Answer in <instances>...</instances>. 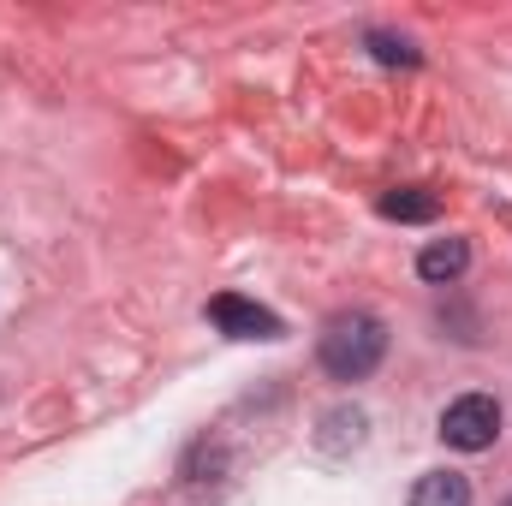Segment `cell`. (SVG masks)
Segmentation results:
<instances>
[{"mask_svg": "<svg viewBox=\"0 0 512 506\" xmlns=\"http://www.w3.org/2000/svg\"><path fill=\"white\" fill-rule=\"evenodd\" d=\"M316 358H322V370L334 381H364L387 358L382 316H370V310H340V316H328V328H322V340H316Z\"/></svg>", "mask_w": 512, "mask_h": 506, "instance_id": "1", "label": "cell"}, {"mask_svg": "<svg viewBox=\"0 0 512 506\" xmlns=\"http://www.w3.org/2000/svg\"><path fill=\"white\" fill-rule=\"evenodd\" d=\"M495 435H501V405L489 393H465L441 411V441L459 453H483V447H495Z\"/></svg>", "mask_w": 512, "mask_h": 506, "instance_id": "2", "label": "cell"}, {"mask_svg": "<svg viewBox=\"0 0 512 506\" xmlns=\"http://www.w3.org/2000/svg\"><path fill=\"white\" fill-rule=\"evenodd\" d=\"M209 322H215L227 340H280V334H286L274 310H262V304L239 298V292H221V298H209Z\"/></svg>", "mask_w": 512, "mask_h": 506, "instance_id": "3", "label": "cell"}, {"mask_svg": "<svg viewBox=\"0 0 512 506\" xmlns=\"http://www.w3.org/2000/svg\"><path fill=\"white\" fill-rule=\"evenodd\" d=\"M465 262H471V245H465V239H435L429 251L417 256V274L435 280V286H447V280L465 274Z\"/></svg>", "mask_w": 512, "mask_h": 506, "instance_id": "4", "label": "cell"}, {"mask_svg": "<svg viewBox=\"0 0 512 506\" xmlns=\"http://www.w3.org/2000/svg\"><path fill=\"white\" fill-rule=\"evenodd\" d=\"M411 506H471V483L459 471H423L411 489Z\"/></svg>", "mask_w": 512, "mask_h": 506, "instance_id": "5", "label": "cell"}, {"mask_svg": "<svg viewBox=\"0 0 512 506\" xmlns=\"http://www.w3.org/2000/svg\"><path fill=\"white\" fill-rule=\"evenodd\" d=\"M382 215L387 221H435L441 215V197L423 191V185H405V191H387L382 197Z\"/></svg>", "mask_w": 512, "mask_h": 506, "instance_id": "6", "label": "cell"}, {"mask_svg": "<svg viewBox=\"0 0 512 506\" xmlns=\"http://www.w3.org/2000/svg\"><path fill=\"white\" fill-rule=\"evenodd\" d=\"M358 441H364V411L340 405V411L322 417V447H328V453H346V447H358Z\"/></svg>", "mask_w": 512, "mask_h": 506, "instance_id": "7", "label": "cell"}, {"mask_svg": "<svg viewBox=\"0 0 512 506\" xmlns=\"http://www.w3.org/2000/svg\"><path fill=\"white\" fill-rule=\"evenodd\" d=\"M364 42H370V54H376L382 66H417V60H423V54H417L405 36H393V30H370Z\"/></svg>", "mask_w": 512, "mask_h": 506, "instance_id": "8", "label": "cell"}, {"mask_svg": "<svg viewBox=\"0 0 512 506\" xmlns=\"http://www.w3.org/2000/svg\"><path fill=\"white\" fill-rule=\"evenodd\" d=\"M507 506H512V501H507Z\"/></svg>", "mask_w": 512, "mask_h": 506, "instance_id": "9", "label": "cell"}]
</instances>
